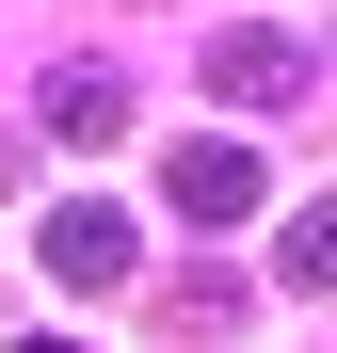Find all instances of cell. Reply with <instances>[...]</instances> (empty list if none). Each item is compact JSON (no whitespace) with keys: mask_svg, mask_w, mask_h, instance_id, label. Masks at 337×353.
Returning a JSON list of instances; mask_svg holds the SVG:
<instances>
[{"mask_svg":"<svg viewBox=\"0 0 337 353\" xmlns=\"http://www.w3.org/2000/svg\"><path fill=\"white\" fill-rule=\"evenodd\" d=\"M32 257H48V289H129L145 273V225L112 209V193H65V209L32 225Z\"/></svg>","mask_w":337,"mask_h":353,"instance_id":"1","label":"cell"},{"mask_svg":"<svg viewBox=\"0 0 337 353\" xmlns=\"http://www.w3.org/2000/svg\"><path fill=\"white\" fill-rule=\"evenodd\" d=\"M48 129H65V145H112V129H129V81H112V65H48Z\"/></svg>","mask_w":337,"mask_h":353,"instance_id":"4","label":"cell"},{"mask_svg":"<svg viewBox=\"0 0 337 353\" xmlns=\"http://www.w3.org/2000/svg\"><path fill=\"white\" fill-rule=\"evenodd\" d=\"M161 193H177V225H257V161H241V145H177Z\"/></svg>","mask_w":337,"mask_h":353,"instance_id":"3","label":"cell"},{"mask_svg":"<svg viewBox=\"0 0 337 353\" xmlns=\"http://www.w3.org/2000/svg\"><path fill=\"white\" fill-rule=\"evenodd\" d=\"M305 81H321V65H305L289 32H209V97H225V112H289Z\"/></svg>","mask_w":337,"mask_h":353,"instance_id":"2","label":"cell"},{"mask_svg":"<svg viewBox=\"0 0 337 353\" xmlns=\"http://www.w3.org/2000/svg\"><path fill=\"white\" fill-rule=\"evenodd\" d=\"M273 289H305V305H321V289H337V209H305L289 241H273Z\"/></svg>","mask_w":337,"mask_h":353,"instance_id":"5","label":"cell"}]
</instances>
